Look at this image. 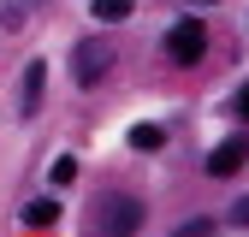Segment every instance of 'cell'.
<instances>
[{"label": "cell", "instance_id": "obj_1", "mask_svg": "<svg viewBox=\"0 0 249 237\" xmlns=\"http://www.w3.org/2000/svg\"><path fill=\"white\" fill-rule=\"evenodd\" d=\"M95 231H107V237H131V231H142V202L124 196V190H107V196L95 202Z\"/></svg>", "mask_w": 249, "mask_h": 237}, {"label": "cell", "instance_id": "obj_2", "mask_svg": "<svg viewBox=\"0 0 249 237\" xmlns=\"http://www.w3.org/2000/svg\"><path fill=\"white\" fill-rule=\"evenodd\" d=\"M107 66H113V48H107V42H77V48H71V77H77L83 89L101 83Z\"/></svg>", "mask_w": 249, "mask_h": 237}, {"label": "cell", "instance_id": "obj_3", "mask_svg": "<svg viewBox=\"0 0 249 237\" xmlns=\"http://www.w3.org/2000/svg\"><path fill=\"white\" fill-rule=\"evenodd\" d=\"M166 53L178 59V66H196V59L208 53V30L190 18V24H172V36H166Z\"/></svg>", "mask_w": 249, "mask_h": 237}, {"label": "cell", "instance_id": "obj_4", "mask_svg": "<svg viewBox=\"0 0 249 237\" xmlns=\"http://www.w3.org/2000/svg\"><path fill=\"white\" fill-rule=\"evenodd\" d=\"M243 160H249V136H226V142L208 154V172H213V178H231Z\"/></svg>", "mask_w": 249, "mask_h": 237}, {"label": "cell", "instance_id": "obj_5", "mask_svg": "<svg viewBox=\"0 0 249 237\" xmlns=\"http://www.w3.org/2000/svg\"><path fill=\"white\" fill-rule=\"evenodd\" d=\"M42 77H48L42 59H36V66H24V83H18V113H24V118L42 107Z\"/></svg>", "mask_w": 249, "mask_h": 237}, {"label": "cell", "instance_id": "obj_6", "mask_svg": "<svg viewBox=\"0 0 249 237\" xmlns=\"http://www.w3.org/2000/svg\"><path fill=\"white\" fill-rule=\"evenodd\" d=\"M18 220L42 231V225H53V220H59V202H53V196H36V202H24V214H18Z\"/></svg>", "mask_w": 249, "mask_h": 237}, {"label": "cell", "instance_id": "obj_7", "mask_svg": "<svg viewBox=\"0 0 249 237\" xmlns=\"http://www.w3.org/2000/svg\"><path fill=\"white\" fill-rule=\"evenodd\" d=\"M36 6H42V0H0V30H24V18Z\"/></svg>", "mask_w": 249, "mask_h": 237}, {"label": "cell", "instance_id": "obj_8", "mask_svg": "<svg viewBox=\"0 0 249 237\" xmlns=\"http://www.w3.org/2000/svg\"><path fill=\"white\" fill-rule=\"evenodd\" d=\"M131 6H137V0H95L89 12H95L101 24H119V18H131Z\"/></svg>", "mask_w": 249, "mask_h": 237}, {"label": "cell", "instance_id": "obj_9", "mask_svg": "<svg viewBox=\"0 0 249 237\" xmlns=\"http://www.w3.org/2000/svg\"><path fill=\"white\" fill-rule=\"evenodd\" d=\"M160 142H166L160 125H137V131H131V148H160Z\"/></svg>", "mask_w": 249, "mask_h": 237}, {"label": "cell", "instance_id": "obj_10", "mask_svg": "<svg viewBox=\"0 0 249 237\" xmlns=\"http://www.w3.org/2000/svg\"><path fill=\"white\" fill-rule=\"evenodd\" d=\"M71 178H77V160L59 154V160H53V184H71Z\"/></svg>", "mask_w": 249, "mask_h": 237}, {"label": "cell", "instance_id": "obj_11", "mask_svg": "<svg viewBox=\"0 0 249 237\" xmlns=\"http://www.w3.org/2000/svg\"><path fill=\"white\" fill-rule=\"evenodd\" d=\"M208 231H213V225H208V220H196V225H178L172 237H208Z\"/></svg>", "mask_w": 249, "mask_h": 237}, {"label": "cell", "instance_id": "obj_12", "mask_svg": "<svg viewBox=\"0 0 249 237\" xmlns=\"http://www.w3.org/2000/svg\"><path fill=\"white\" fill-rule=\"evenodd\" d=\"M231 225H249V196H237V207H231Z\"/></svg>", "mask_w": 249, "mask_h": 237}, {"label": "cell", "instance_id": "obj_13", "mask_svg": "<svg viewBox=\"0 0 249 237\" xmlns=\"http://www.w3.org/2000/svg\"><path fill=\"white\" fill-rule=\"evenodd\" d=\"M237 118H249V83H243V95H237Z\"/></svg>", "mask_w": 249, "mask_h": 237}, {"label": "cell", "instance_id": "obj_14", "mask_svg": "<svg viewBox=\"0 0 249 237\" xmlns=\"http://www.w3.org/2000/svg\"><path fill=\"white\" fill-rule=\"evenodd\" d=\"M196 6H213V0H196Z\"/></svg>", "mask_w": 249, "mask_h": 237}]
</instances>
